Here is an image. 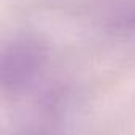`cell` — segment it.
<instances>
[{"instance_id": "6da1fadb", "label": "cell", "mask_w": 135, "mask_h": 135, "mask_svg": "<svg viewBox=\"0 0 135 135\" xmlns=\"http://www.w3.org/2000/svg\"><path fill=\"white\" fill-rule=\"evenodd\" d=\"M48 62V46L33 35L11 40L0 62V84L5 92L16 94L37 80Z\"/></svg>"}]
</instances>
